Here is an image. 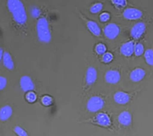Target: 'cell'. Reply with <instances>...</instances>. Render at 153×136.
Listing matches in <instances>:
<instances>
[{
  "label": "cell",
  "mask_w": 153,
  "mask_h": 136,
  "mask_svg": "<svg viewBox=\"0 0 153 136\" xmlns=\"http://www.w3.org/2000/svg\"><path fill=\"white\" fill-rule=\"evenodd\" d=\"M7 9L12 14L13 20L20 25L26 22L27 14L25 12L24 4L21 0H7Z\"/></svg>",
  "instance_id": "6da1fadb"
},
{
  "label": "cell",
  "mask_w": 153,
  "mask_h": 136,
  "mask_svg": "<svg viewBox=\"0 0 153 136\" xmlns=\"http://www.w3.org/2000/svg\"><path fill=\"white\" fill-rule=\"evenodd\" d=\"M36 31L39 40L42 43H49L52 39L49 25L45 17H41L36 23Z\"/></svg>",
  "instance_id": "7a4b0ae2"
},
{
  "label": "cell",
  "mask_w": 153,
  "mask_h": 136,
  "mask_svg": "<svg viewBox=\"0 0 153 136\" xmlns=\"http://www.w3.org/2000/svg\"><path fill=\"white\" fill-rule=\"evenodd\" d=\"M104 106V100L99 96H93L87 102V109L91 112L99 111Z\"/></svg>",
  "instance_id": "3957f363"
},
{
  "label": "cell",
  "mask_w": 153,
  "mask_h": 136,
  "mask_svg": "<svg viewBox=\"0 0 153 136\" xmlns=\"http://www.w3.org/2000/svg\"><path fill=\"white\" fill-rule=\"evenodd\" d=\"M103 33L106 36V38L109 39H114L120 34V27L116 23H109L104 27Z\"/></svg>",
  "instance_id": "277c9868"
},
{
  "label": "cell",
  "mask_w": 153,
  "mask_h": 136,
  "mask_svg": "<svg viewBox=\"0 0 153 136\" xmlns=\"http://www.w3.org/2000/svg\"><path fill=\"white\" fill-rule=\"evenodd\" d=\"M143 16L142 11L135 7H128L124 10L123 12V16L127 20H138L140 19Z\"/></svg>",
  "instance_id": "5b68a950"
},
{
  "label": "cell",
  "mask_w": 153,
  "mask_h": 136,
  "mask_svg": "<svg viewBox=\"0 0 153 136\" xmlns=\"http://www.w3.org/2000/svg\"><path fill=\"white\" fill-rule=\"evenodd\" d=\"M146 30V25L144 22H137L135 25H133V27L130 30V35L134 39H140Z\"/></svg>",
  "instance_id": "8992f818"
},
{
  "label": "cell",
  "mask_w": 153,
  "mask_h": 136,
  "mask_svg": "<svg viewBox=\"0 0 153 136\" xmlns=\"http://www.w3.org/2000/svg\"><path fill=\"white\" fill-rule=\"evenodd\" d=\"M132 95L128 93H125L124 91H118L116 92V94L113 96L114 101L116 102V103L120 105L127 104L129 101L131 100Z\"/></svg>",
  "instance_id": "52a82bcc"
},
{
  "label": "cell",
  "mask_w": 153,
  "mask_h": 136,
  "mask_svg": "<svg viewBox=\"0 0 153 136\" xmlns=\"http://www.w3.org/2000/svg\"><path fill=\"white\" fill-rule=\"evenodd\" d=\"M120 80V74L117 70H109L105 74V80L109 84H117Z\"/></svg>",
  "instance_id": "ba28073f"
},
{
  "label": "cell",
  "mask_w": 153,
  "mask_h": 136,
  "mask_svg": "<svg viewBox=\"0 0 153 136\" xmlns=\"http://www.w3.org/2000/svg\"><path fill=\"white\" fill-rule=\"evenodd\" d=\"M20 86H21V89L24 92L31 91L34 88V85L31 78L28 76H23L21 77Z\"/></svg>",
  "instance_id": "9c48e42d"
},
{
  "label": "cell",
  "mask_w": 153,
  "mask_h": 136,
  "mask_svg": "<svg viewBox=\"0 0 153 136\" xmlns=\"http://www.w3.org/2000/svg\"><path fill=\"white\" fill-rule=\"evenodd\" d=\"M146 76V71L143 68L137 67L132 71L129 74V78L133 82H139L142 80L144 79Z\"/></svg>",
  "instance_id": "30bf717a"
},
{
  "label": "cell",
  "mask_w": 153,
  "mask_h": 136,
  "mask_svg": "<svg viewBox=\"0 0 153 136\" xmlns=\"http://www.w3.org/2000/svg\"><path fill=\"white\" fill-rule=\"evenodd\" d=\"M120 53L125 57H130L134 51V43L133 41L125 42L120 46Z\"/></svg>",
  "instance_id": "8fae6325"
},
{
  "label": "cell",
  "mask_w": 153,
  "mask_h": 136,
  "mask_svg": "<svg viewBox=\"0 0 153 136\" xmlns=\"http://www.w3.org/2000/svg\"><path fill=\"white\" fill-rule=\"evenodd\" d=\"M97 78V70L95 69L94 67H88L85 74V80L88 85H92L94 84Z\"/></svg>",
  "instance_id": "7c38bea8"
},
{
  "label": "cell",
  "mask_w": 153,
  "mask_h": 136,
  "mask_svg": "<svg viewBox=\"0 0 153 136\" xmlns=\"http://www.w3.org/2000/svg\"><path fill=\"white\" fill-rule=\"evenodd\" d=\"M95 122L102 126L107 127L111 125V118L106 113L101 112L97 114L95 117Z\"/></svg>",
  "instance_id": "4fadbf2b"
},
{
  "label": "cell",
  "mask_w": 153,
  "mask_h": 136,
  "mask_svg": "<svg viewBox=\"0 0 153 136\" xmlns=\"http://www.w3.org/2000/svg\"><path fill=\"white\" fill-rule=\"evenodd\" d=\"M118 121L120 124L125 126H128L132 123V116L128 111H124L120 112L118 116Z\"/></svg>",
  "instance_id": "5bb4252c"
},
{
  "label": "cell",
  "mask_w": 153,
  "mask_h": 136,
  "mask_svg": "<svg viewBox=\"0 0 153 136\" xmlns=\"http://www.w3.org/2000/svg\"><path fill=\"white\" fill-rule=\"evenodd\" d=\"M13 115V108L9 105H5L0 108V120H7Z\"/></svg>",
  "instance_id": "9a60e30c"
},
{
  "label": "cell",
  "mask_w": 153,
  "mask_h": 136,
  "mask_svg": "<svg viewBox=\"0 0 153 136\" xmlns=\"http://www.w3.org/2000/svg\"><path fill=\"white\" fill-rule=\"evenodd\" d=\"M86 25H87L88 30L94 35L99 36L101 35V29L96 22H94V21H88L87 23H86Z\"/></svg>",
  "instance_id": "2e32d148"
},
{
  "label": "cell",
  "mask_w": 153,
  "mask_h": 136,
  "mask_svg": "<svg viewBox=\"0 0 153 136\" xmlns=\"http://www.w3.org/2000/svg\"><path fill=\"white\" fill-rule=\"evenodd\" d=\"M3 66L6 67L7 69L12 70L14 69V62H13V57L11 56V54L7 52H4L3 55Z\"/></svg>",
  "instance_id": "e0dca14e"
},
{
  "label": "cell",
  "mask_w": 153,
  "mask_h": 136,
  "mask_svg": "<svg viewBox=\"0 0 153 136\" xmlns=\"http://www.w3.org/2000/svg\"><path fill=\"white\" fill-rule=\"evenodd\" d=\"M144 58L147 64L149 66H153V49L148 48L144 52Z\"/></svg>",
  "instance_id": "ac0fdd59"
},
{
  "label": "cell",
  "mask_w": 153,
  "mask_h": 136,
  "mask_svg": "<svg viewBox=\"0 0 153 136\" xmlns=\"http://www.w3.org/2000/svg\"><path fill=\"white\" fill-rule=\"evenodd\" d=\"M144 46L141 43H137L134 44V54H135V56L137 57H140L141 55H143L144 54Z\"/></svg>",
  "instance_id": "d6986e66"
},
{
  "label": "cell",
  "mask_w": 153,
  "mask_h": 136,
  "mask_svg": "<svg viewBox=\"0 0 153 136\" xmlns=\"http://www.w3.org/2000/svg\"><path fill=\"white\" fill-rule=\"evenodd\" d=\"M103 4L102 3H96L93 4L92 6L90 7L89 8V11H90L91 13H94V14H96V13H98L100 12L101 10L102 9Z\"/></svg>",
  "instance_id": "ffe728a7"
},
{
  "label": "cell",
  "mask_w": 153,
  "mask_h": 136,
  "mask_svg": "<svg viewBox=\"0 0 153 136\" xmlns=\"http://www.w3.org/2000/svg\"><path fill=\"white\" fill-rule=\"evenodd\" d=\"M95 52L99 55H102L106 52V45L102 44V43H99L95 46Z\"/></svg>",
  "instance_id": "44dd1931"
},
{
  "label": "cell",
  "mask_w": 153,
  "mask_h": 136,
  "mask_svg": "<svg viewBox=\"0 0 153 136\" xmlns=\"http://www.w3.org/2000/svg\"><path fill=\"white\" fill-rule=\"evenodd\" d=\"M113 54L111 53H107L106 52L105 54H102V61L104 63H110L111 61L113 60Z\"/></svg>",
  "instance_id": "7402d4cb"
},
{
  "label": "cell",
  "mask_w": 153,
  "mask_h": 136,
  "mask_svg": "<svg viewBox=\"0 0 153 136\" xmlns=\"http://www.w3.org/2000/svg\"><path fill=\"white\" fill-rule=\"evenodd\" d=\"M25 98H26V100L29 102V103H34L36 100V98H37V95L36 94L31 91H28L27 92V94H25Z\"/></svg>",
  "instance_id": "603a6c76"
},
{
  "label": "cell",
  "mask_w": 153,
  "mask_h": 136,
  "mask_svg": "<svg viewBox=\"0 0 153 136\" xmlns=\"http://www.w3.org/2000/svg\"><path fill=\"white\" fill-rule=\"evenodd\" d=\"M14 132L19 136H27L28 135V133L25 131L22 127H21L20 126H16L14 127Z\"/></svg>",
  "instance_id": "cb8c5ba5"
},
{
  "label": "cell",
  "mask_w": 153,
  "mask_h": 136,
  "mask_svg": "<svg viewBox=\"0 0 153 136\" xmlns=\"http://www.w3.org/2000/svg\"><path fill=\"white\" fill-rule=\"evenodd\" d=\"M41 102H42V103L44 105V106H46V107H48V106H50L52 103H53V98L50 96H48V95H45L44 96L42 99H41Z\"/></svg>",
  "instance_id": "d4e9b609"
},
{
  "label": "cell",
  "mask_w": 153,
  "mask_h": 136,
  "mask_svg": "<svg viewBox=\"0 0 153 136\" xmlns=\"http://www.w3.org/2000/svg\"><path fill=\"white\" fill-rule=\"evenodd\" d=\"M111 2L117 7H123L127 4V0H111Z\"/></svg>",
  "instance_id": "484cf974"
},
{
  "label": "cell",
  "mask_w": 153,
  "mask_h": 136,
  "mask_svg": "<svg viewBox=\"0 0 153 136\" xmlns=\"http://www.w3.org/2000/svg\"><path fill=\"white\" fill-rule=\"evenodd\" d=\"M111 17V15H110L108 13H102V14H100L99 16V19H100L101 22H108Z\"/></svg>",
  "instance_id": "4316f807"
},
{
  "label": "cell",
  "mask_w": 153,
  "mask_h": 136,
  "mask_svg": "<svg viewBox=\"0 0 153 136\" xmlns=\"http://www.w3.org/2000/svg\"><path fill=\"white\" fill-rule=\"evenodd\" d=\"M7 85V79L4 76H0V90L3 89Z\"/></svg>",
  "instance_id": "83f0119b"
},
{
  "label": "cell",
  "mask_w": 153,
  "mask_h": 136,
  "mask_svg": "<svg viewBox=\"0 0 153 136\" xmlns=\"http://www.w3.org/2000/svg\"><path fill=\"white\" fill-rule=\"evenodd\" d=\"M3 49L0 48V61L3 59Z\"/></svg>",
  "instance_id": "f1b7e54d"
}]
</instances>
